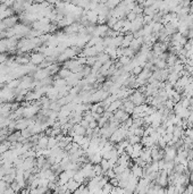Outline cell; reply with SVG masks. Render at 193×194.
Segmentation results:
<instances>
[{
	"instance_id": "6da1fadb",
	"label": "cell",
	"mask_w": 193,
	"mask_h": 194,
	"mask_svg": "<svg viewBox=\"0 0 193 194\" xmlns=\"http://www.w3.org/2000/svg\"><path fill=\"white\" fill-rule=\"evenodd\" d=\"M30 59H31V63L32 65H40L42 64L44 60H45V57H44L43 53H40V52H35V53H32L30 56Z\"/></svg>"
},
{
	"instance_id": "7a4b0ae2",
	"label": "cell",
	"mask_w": 193,
	"mask_h": 194,
	"mask_svg": "<svg viewBox=\"0 0 193 194\" xmlns=\"http://www.w3.org/2000/svg\"><path fill=\"white\" fill-rule=\"evenodd\" d=\"M87 11V15H85V17H87V19H88L89 23H91V24H98V14H97L94 10H85Z\"/></svg>"
},
{
	"instance_id": "3957f363",
	"label": "cell",
	"mask_w": 193,
	"mask_h": 194,
	"mask_svg": "<svg viewBox=\"0 0 193 194\" xmlns=\"http://www.w3.org/2000/svg\"><path fill=\"white\" fill-rule=\"evenodd\" d=\"M122 104H123V101L122 100H116V101L111 102L110 104H109V107L107 108L106 111H108V112H111V114H114L115 111H117L118 109H121V107H122Z\"/></svg>"
},
{
	"instance_id": "277c9868",
	"label": "cell",
	"mask_w": 193,
	"mask_h": 194,
	"mask_svg": "<svg viewBox=\"0 0 193 194\" xmlns=\"http://www.w3.org/2000/svg\"><path fill=\"white\" fill-rule=\"evenodd\" d=\"M73 73L70 72V69H67V68L62 67L60 68L59 70H58V73H57V76L59 77V78H62V80H67L70 75H72Z\"/></svg>"
},
{
	"instance_id": "5b68a950",
	"label": "cell",
	"mask_w": 193,
	"mask_h": 194,
	"mask_svg": "<svg viewBox=\"0 0 193 194\" xmlns=\"http://www.w3.org/2000/svg\"><path fill=\"white\" fill-rule=\"evenodd\" d=\"M21 136H22L21 131H16L15 133H11L9 136H7V141L10 142V143H15V142H18V141H19Z\"/></svg>"
},
{
	"instance_id": "8992f818",
	"label": "cell",
	"mask_w": 193,
	"mask_h": 194,
	"mask_svg": "<svg viewBox=\"0 0 193 194\" xmlns=\"http://www.w3.org/2000/svg\"><path fill=\"white\" fill-rule=\"evenodd\" d=\"M79 186H81V184H79L77 182H75L74 179H70V182L66 184V187H67V191H70V192H75L77 188H79Z\"/></svg>"
},
{
	"instance_id": "52a82bcc",
	"label": "cell",
	"mask_w": 193,
	"mask_h": 194,
	"mask_svg": "<svg viewBox=\"0 0 193 194\" xmlns=\"http://www.w3.org/2000/svg\"><path fill=\"white\" fill-rule=\"evenodd\" d=\"M73 131H74V133L76 135H83V136H85L87 134V129L84 128V127H82L79 124H76V125H74L73 127Z\"/></svg>"
},
{
	"instance_id": "ba28073f",
	"label": "cell",
	"mask_w": 193,
	"mask_h": 194,
	"mask_svg": "<svg viewBox=\"0 0 193 194\" xmlns=\"http://www.w3.org/2000/svg\"><path fill=\"white\" fill-rule=\"evenodd\" d=\"M10 146H11V143L8 141H4L2 143H0V154H4L5 152L9 151Z\"/></svg>"
},
{
	"instance_id": "9c48e42d",
	"label": "cell",
	"mask_w": 193,
	"mask_h": 194,
	"mask_svg": "<svg viewBox=\"0 0 193 194\" xmlns=\"http://www.w3.org/2000/svg\"><path fill=\"white\" fill-rule=\"evenodd\" d=\"M125 21H126V19H118V21H117V23H116V24L113 26V30H114L115 32H118V33H119V32L122 31V28H123Z\"/></svg>"
},
{
	"instance_id": "30bf717a",
	"label": "cell",
	"mask_w": 193,
	"mask_h": 194,
	"mask_svg": "<svg viewBox=\"0 0 193 194\" xmlns=\"http://www.w3.org/2000/svg\"><path fill=\"white\" fill-rule=\"evenodd\" d=\"M108 60H110V58H109V56L107 55V53H100V55H98V61L100 63V64H106Z\"/></svg>"
},
{
	"instance_id": "8fae6325",
	"label": "cell",
	"mask_w": 193,
	"mask_h": 194,
	"mask_svg": "<svg viewBox=\"0 0 193 194\" xmlns=\"http://www.w3.org/2000/svg\"><path fill=\"white\" fill-rule=\"evenodd\" d=\"M141 139H142V137H140V136H136V135H132V136H130L127 140H128L130 144L134 145V144L141 143Z\"/></svg>"
},
{
	"instance_id": "7c38bea8",
	"label": "cell",
	"mask_w": 193,
	"mask_h": 194,
	"mask_svg": "<svg viewBox=\"0 0 193 194\" xmlns=\"http://www.w3.org/2000/svg\"><path fill=\"white\" fill-rule=\"evenodd\" d=\"M100 166H101V168H102V170H104V174H105L107 170H109L110 168V163H109V161L106 160V159H102L101 160V162H100Z\"/></svg>"
},
{
	"instance_id": "4fadbf2b",
	"label": "cell",
	"mask_w": 193,
	"mask_h": 194,
	"mask_svg": "<svg viewBox=\"0 0 193 194\" xmlns=\"http://www.w3.org/2000/svg\"><path fill=\"white\" fill-rule=\"evenodd\" d=\"M57 144H58V141L56 140V137H49V141H48V149H49V150L56 148Z\"/></svg>"
},
{
	"instance_id": "5bb4252c",
	"label": "cell",
	"mask_w": 193,
	"mask_h": 194,
	"mask_svg": "<svg viewBox=\"0 0 193 194\" xmlns=\"http://www.w3.org/2000/svg\"><path fill=\"white\" fill-rule=\"evenodd\" d=\"M97 61H98V56H97V57H89V58H87L85 65H87V66H90V67H92Z\"/></svg>"
},
{
	"instance_id": "9a60e30c",
	"label": "cell",
	"mask_w": 193,
	"mask_h": 194,
	"mask_svg": "<svg viewBox=\"0 0 193 194\" xmlns=\"http://www.w3.org/2000/svg\"><path fill=\"white\" fill-rule=\"evenodd\" d=\"M9 59V55L8 52H5V53H0V65H5L7 63V60Z\"/></svg>"
},
{
	"instance_id": "2e32d148",
	"label": "cell",
	"mask_w": 193,
	"mask_h": 194,
	"mask_svg": "<svg viewBox=\"0 0 193 194\" xmlns=\"http://www.w3.org/2000/svg\"><path fill=\"white\" fill-rule=\"evenodd\" d=\"M142 70H143V68L141 67V66H136V67H134L133 69H132L131 74L133 76H135V77H138V76L142 73Z\"/></svg>"
},
{
	"instance_id": "e0dca14e",
	"label": "cell",
	"mask_w": 193,
	"mask_h": 194,
	"mask_svg": "<svg viewBox=\"0 0 193 194\" xmlns=\"http://www.w3.org/2000/svg\"><path fill=\"white\" fill-rule=\"evenodd\" d=\"M10 187L13 188V191L15 192V193H19L21 191H22V188H21V186H19V184H18L17 182L15 180V182H13L11 184H10Z\"/></svg>"
},
{
	"instance_id": "ac0fdd59",
	"label": "cell",
	"mask_w": 193,
	"mask_h": 194,
	"mask_svg": "<svg viewBox=\"0 0 193 194\" xmlns=\"http://www.w3.org/2000/svg\"><path fill=\"white\" fill-rule=\"evenodd\" d=\"M136 17H138V15H136L135 13H133V11H130V13L126 15V21H128V22L133 23V22L136 19Z\"/></svg>"
},
{
	"instance_id": "d6986e66",
	"label": "cell",
	"mask_w": 193,
	"mask_h": 194,
	"mask_svg": "<svg viewBox=\"0 0 193 194\" xmlns=\"http://www.w3.org/2000/svg\"><path fill=\"white\" fill-rule=\"evenodd\" d=\"M83 139H84L83 135H75V136L73 137V143H76V144H79V145H81Z\"/></svg>"
},
{
	"instance_id": "ffe728a7",
	"label": "cell",
	"mask_w": 193,
	"mask_h": 194,
	"mask_svg": "<svg viewBox=\"0 0 193 194\" xmlns=\"http://www.w3.org/2000/svg\"><path fill=\"white\" fill-rule=\"evenodd\" d=\"M89 128H91V129H96V128H98V122L92 120L91 123H89Z\"/></svg>"
},
{
	"instance_id": "44dd1931",
	"label": "cell",
	"mask_w": 193,
	"mask_h": 194,
	"mask_svg": "<svg viewBox=\"0 0 193 194\" xmlns=\"http://www.w3.org/2000/svg\"><path fill=\"white\" fill-rule=\"evenodd\" d=\"M186 168L189 169V171H190V173H193V160L189 161V163H187Z\"/></svg>"
},
{
	"instance_id": "7402d4cb",
	"label": "cell",
	"mask_w": 193,
	"mask_h": 194,
	"mask_svg": "<svg viewBox=\"0 0 193 194\" xmlns=\"http://www.w3.org/2000/svg\"><path fill=\"white\" fill-rule=\"evenodd\" d=\"M79 125H81L82 127H84L85 129H88V128H89V123L87 122V120H84V119H83V120L79 123Z\"/></svg>"
},
{
	"instance_id": "603a6c76",
	"label": "cell",
	"mask_w": 193,
	"mask_h": 194,
	"mask_svg": "<svg viewBox=\"0 0 193 194\" xmlns=\"http://www.w3.org/2000/svg\"><path fill=\"white\" fill-rule=\"evenodd\" d=\"M15 193V192H14V191H13V188H11V187H10V185L8 186V187H7V188H6V191H5V192H4V194H14Z\"/></svg>"
}]
</instances>
